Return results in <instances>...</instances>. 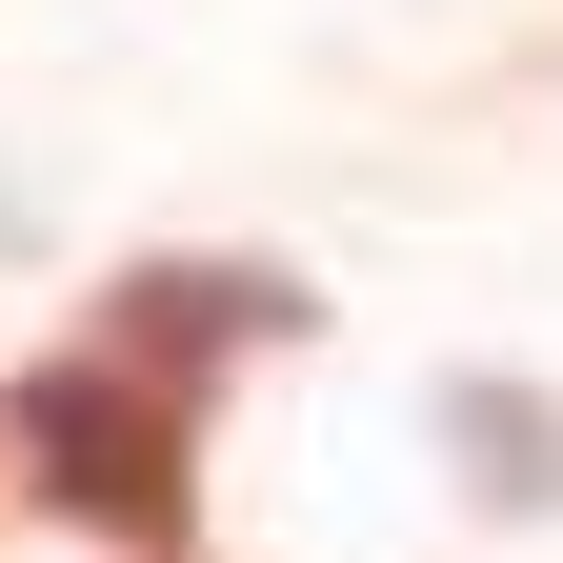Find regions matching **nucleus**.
<instances>
[{
  "label": "nucleus",
  "instance_id": "obj_1",
  "mask_svg": "<svg viewBox=\"0 0 563 563\" xmlns=\"http://www.w3.org/2000/svg\"><path fill=\"white\" fill-rule=\"evenodd\" d=\"M0 443H21V483H41L60 523H101L121 563H162V543L201 523V383L141 363V342H101V322L0 402Z\"/></svg>",
  "mask_w": 563,
  "mask_h": 563
},
{
  "label": "nucleus",
  "instance_id": "obj_2",
  "mask_svg": "<svg viewBox=\"0 0 563 563\" xmlns=\"http://www.w3.org/2000/svg\"><path fill=\"white\" fill-rule=\"evenodd\" d=\"M101 342H141V363H242V342H302V282H262V262H121L101 282Z\"/></svg>",
  "mask_w": 563,
  "mask_h": 563
}]
</instances>
